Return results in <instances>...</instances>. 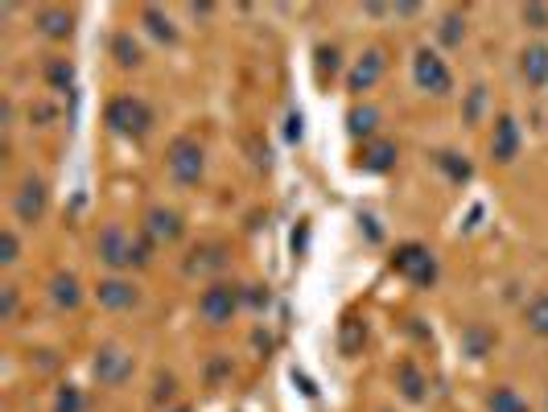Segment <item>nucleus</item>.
Segmentation results:
<instances>
[{
    "mask_svg": "<svg viewBox=\"0 0 548 412\" xmlns=\"http://www.w3.org/2000/svg\"><path fill=\"white\" fill-rule=\"evenodd\" d=\"M104 120L116 136H128V141H141V136H149V128H153L149 103L136 99V95H116L104 108Z\"/></svg>",
    "mask_w": 548,
    "mask_h": 412,
    "instance_id": "nucleus-1",
    "label": "nucleus"
},
{
    "mask_svg": "<svg viewBox=\"0 0 548 412\" xmlns=\"http://www.w3.org/2000/svg\"><path fill=\"white\" fill-rule=\"evenodd\" d=\"M165 165H169V178L178 186H198L202 182V169H207V153L194 136H174L165 149Z\"/></svg>",
    "mask_w": 548,
    "mask_h": 412,
    "instance_id": "nucleus-2",
    "label": "nucleus"
},
{
    "mask_svg": "<svg viewBox=\"0 0 548 412\" xmlns=\"http://www.w3.org/2000/svg\"><path fill=\"white\" fill-rule=\"evenodd\" d=\"M392 268L400 272V277H408L417 289H429L437 281V260L425 244H400L396 256H392Z\"/></svg>",
    "mask_w": 548,
    "mask_h": 412,
    "instance_id": "nucleus-3",
    "label": "nucleus"
},
{
    "mask_svg": "<svg viewBox=\"0 0 548 412\" xmlns=\"http://www.w3.org/2000/svg\"><path fill=\"white\" fill-rule=\"evenodd\" d=\"M132 371H136V363H132V355L124 351V347H116V342H104V347L95 351V359H91V375L104 388H120V384H128L132 380Z\"/></svg>",
    "mask_w": 548,
    "mask_h": 412,
    "instance_id": "nucleus-4",
    "label": "nucleus"
},
{
    "mask_svg": "<svg viewBox=\"0 0 548 412\" xmlns=\"http://www.w3.org/2000/svg\"><path fill=\"white\" fill-rule=\"evenodd\" d=\"M239 301H244V293H239L235 285L215 281L211 289H202V297H198V314H202V322H211V326H227V322L235 318Z\"/></svg>",
    "mask_w": 548,
    "mask_h": 412,
    "instance_id": "nucleus-5",
    "label": "nucleus"
},
{
    "mask_svg": "<svg viewBox=\"0 0 548 412\" xmlns=\"http://www.w3.org/2000/svg\"><path fill=\"white\" fill-rule=\"evenodd\" d=\"M413 79H417V87L429 91V95H450V87H454L450 66H445L433 50H417V58H413Z\"/></svg>",
    "mask_w": 548,
    "mask_h": 412,
    "instance_id": "nucleus-6",
    "label": "nucleus"
},
{
    "mask_svg": "<svg viewBox=\"0 0 548 412\" xmlns=\"http://www.w3.org/2000/svg\"><path fill=\"white\" fill-rule=\"evenodd\" d=\"M95 252H99V260H104L108 268H116V272L136 264V244L124 235V227H116V223L99 231V239H95Z\"/></svg>",
    "mask_w": 548,
    "mask_h": 412,
    "instance_id": "nucleus-7",
    "label": "nucleus"
},
{
    "mask_svg": "<svg viewBox=\"0 0 548 412\" xmlns=\"http://www.w3.org/2000/svg\"><path fill=\"white\" fill-rule=\"evenodd\" d=\"M46 202H50L46 182H42V178H25V182H21V190L13 194V215H17L25 227H33V223H42V215H46Z\"/></svg>",
    "mask_w": 548,
    "mask_h": 412,
    "instance_id": "nucleus-8",
    "label": "nucleus"
},
{
    "mask_svg": "<svg viewBox=\"0 0 548 412\" xmlns=\"http://www.w3.org/2000/svg\"><path fill=\"white\" fill-rule=\"evenodd\" d=\"M182 231H186L182 215L169 211V206H153V211L145 215V239L149 244H178Z\"/></svg>",
    "mask_w": 548,
    "mask_h": 412,
    "instance_id": "nucleus-9",
    "label": "nucleus"
},
{
    "mask_svg": "<svg viewBox=\"0 0 548 412\" xmlns=\"http://www.w3.org/2000/svg\"><path fill=\"white\" fill-rule=\"evenodd\" d=\"M384 66H388L384 50H380V46H367V50H363V58L351 66V75H347V91H371L375 83L384 79Z\"/></svg>",
    "mask_w": 548,
    "mask_h": 412,
    "instance_id": "nucleus-10",
    "label": "nucleus"
},
{
    "mask_svg": "<svg viewBox=\"0 0 548 412\" xmlns=\"http://www.w3.org/2000/svg\"><path fill=\"white\" fill-rule=\"evenodd\" d=\"M95 301L104 309H132L136 301H141V293H136V285L124 281V277H108V281L95 285Z\"/></svg>",
    "mask_w": 548,
    "mask_h": 412,
    "instance_id": "nucleus-11",
    "label": "nucleus"
},
{
    "mask_svg": "<svg viewBox=\"0 0 548 412\" xmlns=\"http://www.w3.org/2000/svg\"><path fill=\"white\" fill-rule=\"evenodd\" d=\"M516 153H520V124L511 116H499L491 132V157L507 165V161H516Z\"/></svg>",
    "mask_w": 548,
    "mask_h": 412,
    "instance_id": "nucleus-12",
    "label": "nucleus"
},
{
    "mask_svg": "<svg viewBox=\"0 0 548 412\" xmlns=\"http://www.w3.org/2000/svg\"><path fill=\"white\" fill-rule=\"evenodd\" d=\"M33 25H38L42 38L62 42V38H71V29H75V13H66V9H58V5H46V9H38Z\"/></svg>",
    "mask_w": 548,
    "mask_h": 412,
    "instance_id": "nucleus-13",
    "label": "nucleus"
},
{
    "mask_svg": "<svg viewBox=\"0 0 548 412\" xmlns=\"http://www.w3.org/2000/svg\"><path fill=\"white\" fill-rule=\"evenodd\" d=\"M396 157H400L396 141H367L359 153V169H367V174H388L396 165Z\"/></svg>",
    "mask_w": 548,
    "mask_h": 412,
    "instance_id": "nucleus-14",
    "label": "nucleus"
},
{
    "mask_svg": "<svg viewBox=\"0 0 548 412\" xmlns=\"http://www.w3.org/2000/svg\"><path fill=\"white\" fill-rule=\"evenodd\" d=\"M227 264V248L223 244H202L186 256V272L190 277H207V272H219Z\"/></svg>",
    "mask_w": 548,
    "mask_h": 412,
    "instance_id": "nucleus-15",
    "label": "nucleus"
},
{
    "mask_svg": "<svg viewBox=\"0 0 548 412\" xmlns=\"http://www.w3.org/2000/svg\"><path fill=\"white\" fill-rule=\"evenodd\" d=\"M363 342H367V322L355 318V314H347V318L338 322V351L347 355V359H355L363 351Z\"/></svg>",
    "mask_w": 548,
    "mask_h": 412,
    "instance_id": "nucleus-16",
    "label": "nucleus"
},
{
    "mask_svg": "<svg viewBox=\"0 0 548 412\" xmlns=\"http://www.w3.org/2000/svg\"><path fill=\"white\" fill-rule=\"evenodd\" d=\"M396 388H400V396H404L408 404H421L429 384H425V375H421L417 363H400V367H396Z\"/></svg>",
    "mask_w": 548,
    "mask_h": 412,
    "instance_id": "nucleus-17",
    "label": "nucleus"
},
{
    "mask_svg": "<svg viewBox=\"0 0 548 412\" xmlns=\"http://www.w3.org/2000/svg\"><path fill=\"white\" fill-rule=\"evenodd\" d=\"M520 75L532 83V87H544L548 83V46H528L520 54Z\"/></svg>",
    "mask_w": 548,
    "mask_h": 412,
    "instance_id": "nucleus-18",
    "label": "nucleus"
},
{
    "mask_svg": "<svg viewBox=\"0 0 548 412\" xmlns=\"http://www.w3.org/2000/svg\"><path fill=\"white\" fill-rule=\"evenodd\" d=\"M50 301H54L58 309H75V305L83 301V289H79V281L71 277V272H54V281H50Z\"/></svg>",
    "mask_w": 548,
    "mask_h": 412,
    "instance_id": "nucleus-19",
    "label": "nucleus"
},
{
    "mask_svg": "<svg viewBox=\"0 0 548 412\" xmlns=\"http://www.w3.org/2000/svg\"><path fill=\"white\" fill-rule=\"evenodd\" d=\"M141 25L153 33L157 42H165V46H174V42H178V29H174V21H169L157 5H145V9H141Z\"/></svg>",
    "mask_w": 548,
    "mask_h": 412,
    "instance_id": "nucleus-20",
    "label": "nucleus"
},
{
    "mask_svg": "<svg viewBox=\"0 0 548 412\" xmlns=\"http://www.w3.org/2000/svg\"><path fill=\"white\" fill-rule=\"evenodd\" d=\"M524 326H528L536 338H548V293H540V297H532V301L524 305Z\"/></svg>",
    "mask_w": 548,
    "mask_h": 412,
    "instance_id": "nucleus-21",
    "label": "nucleus"
},
{
    "mask_svg": "<svg viewBox=\"0 0 548 412\" xmlns=\"http://www.w3.org/2000/svg\"><path fill=\"white\" fill-rule=\"evenodd\" d=\"M46 83H50L54 91H71V87H75V66L66 62V58H50V62H46Z\"/></svg>",
    "mask_w": 548,
    "mask_h": 412,
    "instance_id": "nucleus-22",
    "label": "nucleus"
},
{
    "mask_svg": "<svg viewBox=\"0 0 548 412\" xmlns=\"http://www.w3.org/2000/svg\"><path fill=\"white\" fill-rule=\"evenodd\" d=\"M375 124H380V112H375V108H351L347 112V132L355 136V141H359V136H371Z\"/></svg>",
    "mask_w": 548,
    "mask_h": 412,
    "instance_id": "nucleus-23",
    "label": "nucleus"
},
{
    "mask_svg": "<svg viewBox=\"0 0 548 412\" xmlns=\"http://www.w3.org/2000/svg\"><path fill=\"white\" fill-rule=\"evenodd\" d=\"M112 54H116V62L124 66V71H128V66H141V46L132 42V33H116V38H112Z\"/></svg>",
    "mask_w": 548,
    "mask_h": 412,
    "instance_id": "nucleus-24",
    "label": "nucleus"
},
{
    "mask_svg": "<svg viewBox=\"0 0 548 412\" xmlns=\"http://www.w3.org/2000/svg\"><path fill=\"white\" fill-rule=\"evenodd\" d=\"M462 347H466L470 359H483V355L491 351V334H487L483 326H466V330H462Z\"/></svg>",
    "mask_w": 548,
    "mask_h": 412,
    "instance_id": "nucleus-25",
    "label": "nucleus"
},
{
    "mask_svg": "<svg viewBox=\"0 0 548 412\" xmlns=\"http://www.w3.org/2000/svg\"><path fill=\"white\" fill-rule=\"evenodd\" d=\"M437 33H441V46H462V38H466V21H462V13H445Z\"/></svg>",
    "mask_w": 548,
    "mask_h": 412,
    "instance_id": "nucleus-26",
    "label": "nucleus"
},
{
    "mask_svg": "<svg viewBox=\"0 0 548 412\" xmlns=\"http://www.w3.org/2000/svg\"><path fill=\"white\" fill-rule=\"evenodd\" d=\"M491 412H528V404L516 396V388H495L491 400H487Z\"/></svg>",
    "mask_w": 548,
    "mask_h": 412,
    "instance_id": "nucleus-27",
    "label": "nucleus"
},
{
    "mask_svg": "<svg viewBox=\"0 0 548 412\" xmlns=\"http://www.w3.org/2000/svg\"><path fill=\"white\" fill-rule=\"evenodd\" d=\"M54 412H83V392L75 384H62L54 396Z\"/></svg>",
    "mask_w": 548,
    "mask_h": 412,
    "instance_id": "nucleus-28",
    "label": "nucleus"
},
{
    "mask_svg": "<svg viewBox=\"0 0 548 412\" xmlns=\"http://www.w3.org/2000/svg\"><path fill=\"white\" fill-rule=\"evenodd\" d=\"M17 256H21V239H17V231L13 227H5L0 231V264H17Z\"/></svg>",
    "mask_w": 548,
    "mask_h": 412,
    "instance_id": "nucleus-29",
    "label": "nucleus"
},
{
    "mask_svg": "<svg viewBox=\"0 0 548 412\" xmlns=\"http://www.w3.org/2000/svg\"><path fill=\"white\" fill-rule=\"evenodd\" d=\"M17 309H21V293H17V285H0V322H13V318H17Z\"/></svg>",
    "mask_w": 548,
    "mask_h": 412,
    "instance_id": "nucleus-30",
    "label": "nucleus"
},
{
    "mask_svg": "<svg viewBox=\"0 0 548 412\" xmlns=\"http://www.w3.org/2000/svg\"><path fill=\"white\" fill-rule=\"evenodd\" d=\"M314 58H318V79H322V83L338 75V50H334V46H318Z\"/></svg>",
    "mask_w": 548,
    "mask_h": 412,
    "instance_id": "nucleus-31",
    "label": "nucleus"
},
{
    "mask_svg": "<svg viewBox=\"0 0 548 412\" xmlns=\"http://www.w3.org/2000/svg\"><path fill=\"white\" fill-rule=\"evenodd\" d=\"M437 161H441V169H445V174H450L454 182H466V178H470V165L458 161V153H441Z\"/></svg>",
    "mask_w": 548,
    "mask_h": 412,
    "instance_id": "nucleus-32",
    "label": "nucleus"
},
{
    "mask_svg": "<svg viewBox=\"0 0 548 412\" xmlns=\"http://www.w3.org/2000/svg\"><path fill=\"white\" fill-rule=\"evenodd\" d=\"M483 99H487V87H470V95H466V124H478V112H483Z\"/></svg>",
    "mask_w": 548,
    "mask_h": 412,
    "instance_id": "nucleus-33",
    "label": "nucleus"
},
{
    "mask_svg": "<svg viewBox=\"0 0 548 412\" xmlns=\"http://www.w3.org/2000/svg\"><path fill=\"white\" fill-rule=\"evenodd\" d=\"M520 17H524V25H532V29H548V5H524Z\"/></svg>",
    "mask_w": 548,
    "mask_h": 412,
    "instance_id": "nucleus-34",
    "label": "nucleus"
},
{
    "mask_svg": "<svg viewBox=\"0 0 548 412\" xmlns=\"http://www.w3.org/2000/svg\"><path fill=\"white\" fill-rule=\"evenodd\" d=\"M174 388H178L174 375H157V392H153V400H157V404L169 400V396H174Z\"/></svg>",
    "mask_w": 548,
    "mask_h": 412,
    "instance_id": "nucleus-35",
    "label": "nucleus"
},
{
    "mask_svg": "<svg viewBox=\"0 0 548 412\" xmlns=\"http://www.w3.org/2000/svg\"><path fill=\"white\" fill-rule=\"evenodd\" d=\"M239 293H244V301H248V305H256V309L268 301V293H260V285H248V289H239Z\"/></svg>",
    "mask_w": 548,
    "mask_h": 412,
    "instance_id": "nucleus-36",
    "label": "nucleus"
},
{
    "mask_svg": "<svg viewBox=\"0 0 548 412\" xmlns=\"http://www.w3.org/2000/svg\"><path fill=\"white\" fill-rule=\"evenodd\" d=\"M29 120L46 124V120H54V108H50V103H38V108H29Z\"/></svg>",
    "mask_w": 548,
    "mask_h": 412,
    "instance_id": "nucleus-37",
    "label": "nucleus"
},
{
    "mask_svg": "<svg viewBox=\"0 0 548 412\" xmlns=\"http://www.w3.org/2000/svg\"><path fill=\"white\" fill-rule=\"evenodd\" d=\"M285 132H289V141H301V132H305V128H301V112L289 116V128H285Z\"/></svg>",
    "mask_w": 548,
    "mask_h": 412,
    "instance_id": "nucleus-38",
    "label": "nucleus"
},
{
    "mask_svg": "<svg viewBox=\"0 0 548 412\" xmlns=\"http://www.w3.org/2000/svg\"><path fill=\"white\" fill-rule=\"evenodd\" d=\"M174 412H194V408H190V404H182V408H174Z\"/></svg>",
    "mask_w": 548,
    "mask_h": 412,
    "instance_id": "nucleus-39",
    "label": "nucleus"
}]
</instances>
